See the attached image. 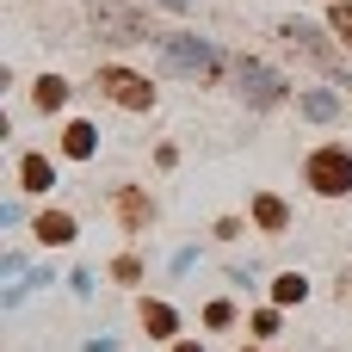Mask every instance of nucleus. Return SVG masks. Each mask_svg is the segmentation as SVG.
<instances>
[{
	"mask_svg": "<svg viewBox=\"0 0 352 352\" xmlns=\"http://www.w3.org/2000/svg\"><path fill=\"white\" fill-rule=\"evenodd\" d=\"M309 186H316V192H346L352 186V155L346 148H322V155L309 161Z\"/></svg>",
	"mask_w": 352,
	"mask_h": 352,
	"instance_id": "nucleus-1",
	"label": "nucleus"
},
{
	"mask_svg": "<svg viewBox=\"0 0 352 352\" xmlns=\"http://www.w3.org/2000/svg\"><path fill=\"white\" fill-rule=\"evenodd\" d=\"M167 62H173V68H210V43H198V37H173V43H167Z\"/></svg>",
	"mask_w": 352,
	"mask_h": 352,
	"instance_id": "nucleus-2",
	"label": "nucleus"
},
{
	"mask_svg": "<svg viewBox=\"0 0 352 352\" xmlns=\"http://www.w3.org/2000/svg\"><path fill=\"white\" fill-rule=\"evenodd\" d=\"M19 173H25V192H50V186H56V173H50V161H43V155H25V167H19Z\"/></svg>",
	"mask_w": 352,
	"mask_h": 352,
	"instance_id": "nucleus-3",
	"label": "nucleus"
},
{
	"mask_svg": "<svg viewBox=\"0 0 352 352\" xmlns=\"http://www.w3.org/2000/svg\"><path fill=\"white\" fill-rule=\"evenodd\" d=\"M111 93L124 99V105H142L148 93H142V80H130V74H111Z\"/></svg>",
	"mask_w": 352,
	"mask_h": 352,
	"instance_id": "nucleus-4",
	"label": "nucleus"
},
{
	"mask_svg": "<svg viewBox=\"0 0 352 352\" xmlns=\"http://www.w3.org/2000/svg\"><path fill=\"white\" fill-rule=\"evenodd\" d=\"M248 87H254V99H278V80L266 68H248Z\"/></svg>",
	"mask_w": 352,
	"mask_h": 352,
	"instance_id": "nucleus-5",
	"label": "nucleus"
},
{
	"mask_svg": "<svg viewBox=\"0 0 352 352\" xmlns=\"http://www.w3.org/2000/svg\"><path fill=\"white\" fill-rule=\"evenodd\" d=\"M37 235H43V241H68V235H74V223H68V217H43V223H37Z\"/></svg>",
	"mask_w": 352,
	"mask_h": 352,
	"instance_id": "nucleus-6",
	"label": "nucleus"
},
{
	"mask_svg": "<svg viewBox=\"0 0 352 352\" xmlns=\"http://www.w3.org/2000/svg\"><path fill=\"white\" fill-rule=\"evenodd\" d=\"M68 155H93V130H87V124L68 130Z\"/></svg>",
	"mask_w": 352,
	"mask_h": 352,
	"instance_id": "nucleus-7",
	"label": "nucleus"
},
{
	"mask_svg": "<svg viewBox=\"0 0 352 352\" xmlns=\"http://www.w3.org/2000/svg\"><path fill=\"white\" fill-rule=\"evenodd\" d=\"M254 210H260V223H266V229H278V223H285V204H278V198H260Z\"/></svg>",
	"mask_w": 352,
	"mask_h": 352,
	"instance_id": "nucleus-8",
	"label": "nucleus"
},
{
	"mask_svg": "<svg viewBox=\"0 0 352 352\" xmlns=\"http://www.w3.org/2000/svg\"><path fill=\"white\" fill-rule=\"evenodd\" d=\"M303 111H309V118H334V99H328V93H309Z\"/></svg>",
	"mask_w": 352,
	"mask_h": 352,
	"instance_id": "nucleus-9",
	"label": "nucleus"
},
{
	"mask_svg": "<svg viewBox=\"0 0 352 352\" xmlns=\"http://www.w3.org/2000/svg\"><path fill=\"white\" fill-rule=\"evenodd\" d=\"M37 105H62V80H43L37 87Z\"/></svg>",
	"mask_w": 352,
	"mask_h": 352,
	"instance_id": "nucleus-10",
	"label": "nucleus"
},
{
	"mask_svg": "<svg viewBox=\"0 0 352 352\" xmlns=\"http://www.w3.org/2000/svg\"><path fill=\"white\" fill-rule=\"evenodd\" d=\"M303 297V278H278V303H297Z\"/></svg>",
	"mask_w": 352,
	"mask_h": 352,
	"instance_id": "nucleus-11",
	"label": "nucleus"
},
{
	"mask_svg": "<svg viewBox=\"0 0 352 352\" xmlns=\"http://www.w3.org/2000/svg\"><path fill=\"white\" fill-rule=\"evenodd\" d=\"M148 328H155V334H167V328H173V309H161V303H155V309H148Z\"/></svg>",
	"mask_w": 352,
	"mask_h": 352,
	"instance_id": "nucleus-12",
	"label": "nucleus"
},
{
	"mask_svg": "<svg viewBox=\"0 0 352 352\" xmlns=\"http://www.w3.org/2000/svg\"><path fill=\"white\" fill-rule=\"evenodd\" d=\"M161 6H173V12H186V6H192V0H161Z\"/></svg>",
	"mask_w": 352,
	"mask_h": 352,
	"instance_id": "nucleus-13",
	"label": "nucleus"
},
{
	"mask_svg": "<svg viewBox=\"0 0 352 352\" xmlns=\"http://www.w3.org/2000/svg\"><path fill=\"white\" fill-rule=\"evenodd\" d=\"M179 352H198V346H179Z\"/></svg>",
	"mask_w": 352,
	"mask_h": 352,
	"instance_id": "nucleus-14",
	"label": "nucleus"
}]
</instances>
